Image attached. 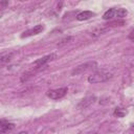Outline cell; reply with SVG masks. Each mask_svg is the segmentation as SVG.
Instances as JSON below:
<instances>
[{
    "label": "cell",
    "mask_w": 134,
    "mask_h": 134,
    "mask_svg": "<svg viewBox=\"0 0 134 134\" xmlns=\"http://www.w3.org/2000/svg\"><path fill=\"white\" fill-rule=\"evenodd\" d=\"M107 31H109V27H98V28H94L92 31H91V36L92 37H98V36H100V35H104V34H106Z\"/></svg>",
    "instance_id": "obj_9"
},
{
    "label": "cell",
    "mask_w": 134,
    "mask_h": 134,
    "mask_svg": "<svg viewBox=\"0 0 134 134\" xmlns=\"http://www.w3.org/2000/svg\"><path fill=\"white\" fill-rule=\"evenodd\" d=\"M13 55H14L13 52H9V53H7V54H3V55L1 57V63L9 62V61L13 59Z\"/></svg>",
    "instance_id": "obj_14"
},
{
    "label": "cell",
    "mask_w": 134,
    "mask_h": 134,
    "mask_svg": "<svg viewBox=\"0 0 134 134\" xmlns=\"http://www.w3.org/2000/svg\"><path fill=\"white\" fill-rule=\"evenodd\" d=\"M87 134H96L95 132H90V133H87Z\"/></svg>",
    "instance_id": "obj_16"
},
{
    "label": "cell",
    "mask_w": 134,
    "mask_h": 134,
    "mask_svg": "<svg viewBox=\"0 0 134 134\" xmlns=\"http://www.w3.org/2000/svg\"><path fill=\"white\" fill-rule=\"evenodd\" d=\"M129 39L132 40V41H134V29L130 32V35H129Z\"/></svg>",
    "instance_id": "obj_15"
},
{
    "label": "cell",
    "mask_w": 134,
    "mask_h": 134,
    "mask_svg": "<svg viewBox=\"0 0 134 134\" xmlns=\"http://www.w3.org/2000/svg\"><path fill=\"white\" fill-rule=\"evenodd\" d=\"M44 30V25L42 24H38L36 26H34L32 28L24 31L22 35H21V38H26V37H30V36H35V35H38L40 32H42Z\"/></svg>",
    "instance_id": "obj_4"
},
{
    "label": "cell",
    "mask_w": 134,
    "mask_h": 134,
    "mask_svg": "<svg viewBox=\"0 0 134 134\" xmlns=\"http://www.w3.org/2000/svg\"><path fill=\"white\" fill-rule=\"evenodd\" d=\"M73 40H74V37H72V36H68V37H66V38L62 39V40L58 43V46H59V47H62V46H64V45L68 44V43L72 42Z\"/></svg>",
    "instance_id": "obj_11"
},
{
    "label": "cell",
    "mask_w": 134,
    "mask_h": 134,
    "mask_svg": "<svg viewBox=\"0 0 134 134\" xmlns=\"http://www.w3.org/2000/svg\"><path fill=\"white\" fill-rule=\"evenodd\" d=\"M96 67H97V63H96V62H94V61L87 62V63L81 64V65H79L77 67H75V68L72 70L71 75H79V74H83L84 72L89 71V70H92V69H95Z\"/></svg>",
    "instance_id": "obj_2"
},
{
    "label": "cell",
    "mask_w": 134,
    "mask_h": 134,
    "mask_svg": "<svg viewBox=\"0 0 134 134\" xmlns=\"http://www.w3.org/2000/svg\"><path fill=\"white\" fill-rule=\"evenodd\" d=\"M132 128H133V129H134V124H133V125H132Z\"/></svg>",
    "instance_id": "obj_18"
},
{
    "label": "cell",
    "mask_w": 134,
    "mask_h": 134,
    "mask_svg": "<svg viewBox=\"0 0 134 134\" xmlns=\"http://www.w3.org/2000/svg\"><path fill=\"white\" fill-rule=\"evenodd\" d=\"M115 10H116V8H109L103 15V19L104 20H110V19H112L113 17H115Z\"/></svg>",
    "instance_id": "obj_10"
},
{
    "label": "cell",
    "mask_w": 134,
    "mask_h": 134,
    "mask_svg": "<svg viewBox=\"0 0 134 134\" xmlns=\"http://www.w3.org/2000/svg\"><path fill=\"white\" fill-rule=\"evenodd\" d=\"M19 134H27V133H26V132H20Z\"/></svg>",
    "instance_id": "obj_17"
},
{
    "label": "cell",
    "mask_w": 134,
    "mask_h": 134,
    "mask_svg": "<svg viewBox=\"0 0 134 134\" xmlns=\"http://www.w3.org/2000/svg\"><path fill=\"white\" fill-rule=\"evenodd\" d=\"M112 76H113V74L107 70H98V71L92 73L91 75H89L87 80L90 84H97V83L107 82Z\"/></svg>",
    "instance_id": "obj_1"
},
{
    "label": "cell",
    "mask_w": 134,
    "mask_h": 134,
    "mask_svg": "<svg viewBox=\"0 0 134 134\" xmlns=\"http://www.w3.org/2000/svg\"><path fill=\"white\" fill-rule=\"evenodd\" d=\"M55 58H57V54H55V53H50V54H47V55H45V57H43V58L38 59L37 61H35L34 65H35L37 68H40V67H42L43 65H45L47 62L52 61V60H54Z\"/></svg>",
    "instance_id": "obj_5"
},
{
    "label": "cell",
    "mask_w": 134,
    "mask_h": 134,
    "mask_svg": "<svg viewBox=\"0 0 134 134\" xmlns=\"http://www.w3.org/2000/svg\"><path fill=\"white\" fill-rule=\"evenodd\" d=\"M95 14L93 12H90V10H84V12H81L80 14L76 15V19L79 21H84V20H88L90 19L91 17H93Z\"/></svg>",
    "instance_id": "obj_7"
},
{
    "label": "cell",
    "mask_w": 134,
    "mask_h": 134,
    "mask_svg": "<svg viewBox=\"0 0 134 134\" xmlns=\"http://www.w3.org/2000/svg\"><path fill=\"white\" fill-rule=\"evenodd\" d=\"M128 15V10L126 8H117L115 10V17L117 18H124Z\"/></svg>",
    "instance_id": "obj_12"
},
{
    "label": "cell",
    "mask_w": 134,
    "mask_h": 134,
    "mask_svg": "<svg viewBox=\"0 0 134 134\" xmlns=\"http://www.w3.org/2000/svg\"><path fill=\"white\" fill-rule=\"evenodd\" d=\"M126 114H127V111H126L125 109L116 108V109L114 110V115H116L117 117H124Z\"/></svg>",
    "instance_id": "obj_13"
},
{
    "label": "cell",
    "mask_w": 134,
    "mask_h": 134,
    "mask_svg": "<svg viewBox=\"0 0 134 134\" xmlns=\"http://www.w3.org/2000/svg\"><path fill=\"white\" fill-rule=\"evenodd\" d=\"M95 99H96V97H95L94 95H92V96H87V97L83 98V99L77 104V109H86V108H88L90 105H92V104L95 102Z\"/></svg>",
    "instance_id": "obj_6"
},
{
    "label": "cell",
    "mask_w": 134,
    "mask_h": 134,
    "mask_svg": "<svg viewBox=\"0 0 134 134\" xmlns=\"http://www.w3.org/2000/svg\"><path fill=\"white\" fill-rule=\"evenodd\" d=\"M67 91H68L67 87H63V88H59V89L48 90L46 95L51 99H60V98H62V97H64L66 95Z\"/></svg>",
    "instance_id": "obj_3"
},
{
    "label": "cell",
    "mask_w": 134,
    "mask_h": 134,
    "mask_svg": "<svg viewBox=\"0 0 134 134\" xmlns=\"http://www.w3.org/2000/svg\"><path fill=\"white\" fill-rule=\"evenodd\" d=\"M14 128H15L14 124H12V122H3L2 121L1 126H0V131H1L2 134H4V133H7V132L14 130Z\"/></svg>",
    "instance_id": "obj_8"
}]
</instances>
